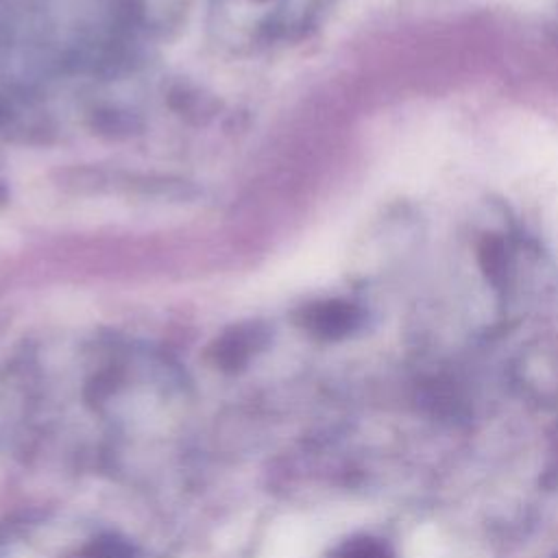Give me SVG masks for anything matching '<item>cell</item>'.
Instances as JSON below:
<instances>
[{"label":"cell","instance_id":"1","mask_svg":"<svg viewBox=\"0 0 558 558\" xmlns=\"http://www.w3.org/2000/svg\"><path fill=\"white\" fill-rule=\"evenodd\" d=\"M303 327L320 338H342L360 325V310L340 299L318 301L303 310Z\"/></svg>","mask_w":558,"mask_h":558},{"label":"cell","instance_id":"2","mask_svg":"<svg viewBox=\"0 0 558 558\" xmlns=\"http://www.w3.org/2000/svg\"><path fill=\"white\" fill-rule=\"evenodd\" d=\"M266 342V331L259 325H242L229 329L214 349L216 364L225 371L242 368L251 355Z\"/></svg>","mask_w":558,"mask_h":558},{"label":"cell","instance_id":"3","mask_svg":"<svg viewBox=\"0 0 558 558\" xmlns=\"http://www.w3.org/2000/svg\"><path fill=\"white\" fill-rule=\"evenodd\" d=\"M333 558H390L384 545L371 538H355L344 543Z\"/></svg>","mask_w":558,"mask_h":558},{"label":"cell","instance_id":"4","mask_svg":"<svg viewBox=\"0 0 558 558\" xmlns=\"http://www.w3.org/2000/svg\"><path fill=\"white\" fill-rule=\"evenodd\" d=\"M76 558H126V551L116 541H98L85 547Z\"/></svg>","mask_w":558,"mask_h":558}]
</instances>
